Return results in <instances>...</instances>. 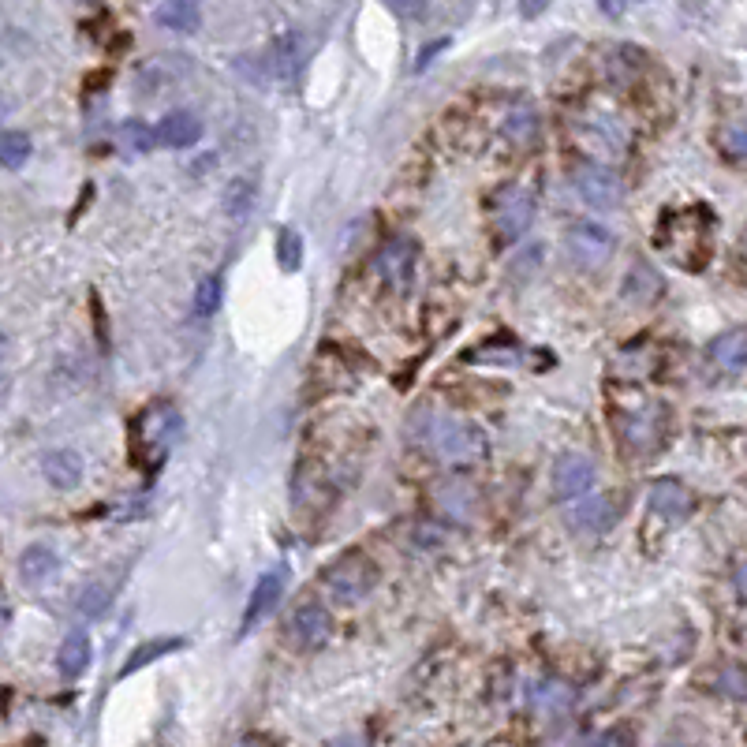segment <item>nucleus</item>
<instances>
[{
    "label": "nucleus",
    "instance_id": "19",
    "mask_svg": "<svg viewBox=\"0 0 747 747\" xmlns=\"http://www.w3.org/2000/svg\"><path fill=\"white\" fill-rule=\"evenodd\" d=\"M42 471L57 490H75L79 479H83V456L75 449H53V452H45Z\"/></svg>",
    "mask_w": 747,
    "mask_h": 747
},
{
    "label": "nucleus",
    "instance_id": "6",
    "mask_svg": "<svg viewBox=\"0 0 747 747\" xmlns=\"http://www.w3.org/2000/svg\"><path fill=\"white\" fill-rule=\"evenodd\" d=\"M564 251H568V258L579 269H602L613 258V251H617V236L609 228L594 225V221H579V225L568 228Z\"/></svg>",
    "mask_w": 747,
    "mask_h": 747
},
{
    "label": "nucleus",
    "instance_id": "23",
    "mask_svg": "<svg viewBox=\"0 0 747 747\" xmlns=\"http://www.w3.org/2000/svg\"><path fill=\"white\" fill-rule=\"evenodd\" d=\"M157 27L176 30V34H195L198 30V4L195 0H165L157 4Z\"/></svg>",
    "mask_w": 747,
    "mask_h": 747
},
{
    "label": "nucleus",
    "instance_id": "12",
    "mask_svg": "<svg viewBox=\"0 0 747 747\" xmlns=\"http://www.w3.org/2000/svg\"><path fill=\"white\" fill-rule=\"evenodd\" d=\"M284 583H288V568L284 564H277V568H269L266 576L254 583L251 598H247V613H243V624H240V635H247L258 621H266V613L277 602H281L284 594Z\"/></svg>",
    "mask_w": 747,
    "mask_h": 747
},
{
    "label": "nucleus",
    "instance_id": "22",
    "mask_svg": "<svg viewBox=\"0 0 747 747\" xmlns=\"http://www.w3.org/2000/svg\"><path fill=\"white\" fill-rule=\"evenodd\" d=\"M662 288H665L662 277H658L647 262H635L632 273H628V277H624V284H621V296L628 299V303L647 307V303H654V299L662 296Z\"/></svg>",
    "mask_w": 747,
    "mask_h": 747
},
{
    "label": "nucleus",
    "instance_id": "20",
    "mask_svg": "<svg viewBox=\"0 0 747 747\" xmlns=\"http://www.w3.org/2000/svg\"><path fill=\"white\" fill-rule=\"evenodd\" d=\"M299 57H303V45H299L296 34H281V38L262 53V60H266V75L288 83V79L299 71Z\"/></svg>",
    "mask_w": 747,
    "mask_h": 747
},
{
    "label": "nucleus",
    "instance_id": "5",
    "mask_svg": "<svg viewBox=\"0 0 747 747\" xmlns=\"http://www.w3.org/2000/svg\"><path fill=\"white\" fill-rule=\"evenodd\" d=\"M572 187L594 210H613L624 202V180L598 161H576L572 165Z\"/></svg>",
    "mask_w": 747,
    "mask_h": 747
},
{
    "label": "nucleus",
    "instance_id": "34",
    "mask_svg": "<svg viewBox=\"0 0 747 747\" xmlns=\"http://www.w3.org/2000/svg\"><path fill=\"white\" fill-rule=\"evenodd\" d=\"M538 706H561L568 703V695H564V688H557V684H538V691L531 695Z\"/></svg>",
    "mask_w": 747,
    "mask_h": 747
},
{
    "label": "nucleus",
    "instance_id": "3",
    "mask_svg": "<svg viewBox=\"0 0 747 747\" xmlns=\"http://www.w3.org/2000/svg\"><path fill=\"white\" fill-rule=\"evenodd\" d=\"M322 587L333 602L355 606L378 587V564L370 561L367 553H344L322 572Z\"/></svg>",
    "mask_w": 747,
    "mask_h": 747
},
{
    "label": "nucleus",
    "instance_id": "28",
    "mask_svg": "<svg viewBox=\"0 0 747 747\" xmlns=\"http://www.w3.org/2000/svg\"><path fill=\"white\" fill-rule=\"evenodd\" d=\"M254 198H258V184L254 180H232V187L225 191V213L228 217H247L254 206Z\"/></svg>",
    "mask_w": 747,
    "mask_h": 747
},
{
    "label": "nucleus",
    "instance_id": "10",
    "mask_svg": "<svg viewBox=\"0 0 747 747\" xmlns=\"http://www.w3.org/2000/svg\"><path fill=\"white\" fill-rule=\"evenodd\" d=\"M662 419H665V411L654 408V404H647V408H639V411H628L621 419V437L635 452H654L665 437Z\"/></svg>",
    "mask_w": 747,
    "mask_h": 747
},
{
    "label": "nucleus",
    "instance_id": "2",
    "mask_svg": "<svg viewBox=\"0 0 747 747\" xmlns=\"http://www.w3.org/2000/svg\"><path fill=\"white\" fill-rule=\"evenodd\" d=\"M180 430V411L172 408L169 400H154L150 408L139 411V419L131 426V449L146 471H157L165 452H169L172 437Z\"/></svg>",
    "mask_w": 747,
    "mask_h": 747
},
{
    "label": "nucleus",
    "instance_id": "33",
    "mask_svg": "<svg viewBox=\"0 0 747 747\" xmlns=\"http://www.w3.org/2000/svg\"><path fill=\"white\" fill-rule=\"evenodd\" d=\"M400 19H426L430 12V0H385Z\"/></svg>",
    "mask_w": 747,
    "mask_h": 747
},
{
    "label": "nucleus",
    "instance_id": "32",
    "mask_svg": "<svg viewBox=\"0 0 747 747\" xmlns=\"http://www.w3.org/2000/svg\"><path fill=\"white\" fill-rule=\"evenodd\" d=\"M124 135L131 139L135 154H150V150H154V142H157V131H150V127L142 124V120H127Z\"/></svg>",
    "mask_w": 747,
    "mask_h": 747
},
{
    "label": "nucleus",
    "instance_id": "37",
    "mask_svg": "<svg viewBox=\"0 0 747 747\" xmlns=\"http://www.w3.org/2000/svg\"><path fill=\"white\" fill-rule=\"evenodd\" d=\"M546 4H553V0H520V15L523 19H535V15L546 12Z\"/></svg>",
    "mask_w": 747,
    "mask_h": 747
},
{
    "label": "nucleus",
    "instance_id": "30",
    "mask_svg": "<svg viewBox=\"0 0 747 747\" xmlns=\"http://www.w3.org/2000/svg\"><path fill=\"white\" fill-rule=\"evenodd\" d=\"M30 135L27 131H4V139H0V154H4V169H19V165H27L30 157Z\"/></svg>",
    "mask_w": 747,
    "mask_h": 747
},
{
    "label": "nucleus",
    "instance_id": "15",
    "mask_svg": "<svg viewBox=\"0 0 747 747\" xmlns=\"http://www.w3.org/2000/svg\"><path fill=\"white\" fill-rule=\"evenodd\" d=\"M706 359H710V367L718 370V374H744L747 370V329H729V333H721L718 340H710V348H706Z\"/></svg>",
    "mask_w": 747,
    "mask_h": 747
},
{
    "label": "nucleus",
    "instance_id": "16",
    "mask_svg": "<svg viewBox=\"0 0 747 747\" xmlns=\"http://www.w3.org/2000/svg\"><path fill=\"white\" fill-rule=\"evenodd\" d=\"M198 139H202V120L195 113H187V109H176V113H169L157 124V142L169 146V150H187Z\"/></svg>",
    "mask_w": 747,
    "mask_h": 747
},
{
    "label": "nucleus",
    "instance_id": "1",
    "mask_svg": "<svg viewBox=\"0 0 747 747\" xmlns=\"http://www.w3.org/2000/svg\"><path fill=\"white\" fill-rule=\"evenodd\" d=\"M411 434L419 441V449L445 467H471L486 456V434L475 423L441 415L434 408H423L411 415Z\"/></svg>",
    "mask_w": 747,
    "mask_h": 747
},
{
    "label": "nucleus",
    "instance_id": "31",
    "mask_svg": "<svg viewBox=\"0 0 747 747\" xmlns=\"http://www.w3.org/2000/svg\"><path fill=\"white\" fill-rule=\"evenodd\" d=\"M535 131H538V116H535V109H527V105H520L516 113L508 116L505 135H508V139H512V142H516V146H523V142L531 139Z\"/></svg>",
    "mask_w": 747,
    "mask_h": 747
},
{
    "label": "nucleus",
    "instance_id": "36",
    "mask_svg": "<svg viewBox=\"0 0 747 747\" xmlns=\"http://www.w3.org/2000/svg\"><path fill=\"white\" fill-rule=\"evenodd\" d=\"M445 45H449V38H441V42H434V45H426V49H423V57L415 60V71H423V68H426V64H430V60H434V57H437V53H441V49H445Z\"/></svg>",
    "mask_w": 747,
    "mask_h": 747
},
{
    "label": "nucleus",
    "instance_id": "26",
    "mask_svg": "<svg viewBox=\"0 0 747 747\" xmlns=\"http://www.w3.org/2000/svg\"><path fill=\"white\" fill-rule=\"evenodd\" d=\"M221 303H225V277H221V273H210L195 292V314L198 318H210V314L221 311Z\"/></svg>",
    "mask_w": 747,
    "mask_h": 747
},
{
    "label": "nucleus",
    "instance_id": "18",
    "mask_svg": "<svg viewBox=\"0 0 747 747\" xmlns=\"http://www.w3.org/2000/svg\"><path fill=\"white\" fill-rule=\"evenodd\" d=\"M184 647H187V639H180V635H154V639H146V643H139V647L127 654V662L120 665L116 677L120 680L131 677V673H139V669H146V665H154L157 658L176 654V650H184Z\"/></svg>",
    "mask_w": 747,
    "mask_h": 747
},
{
    "label": "nucleus",
    "instance_id": "21",
    "mask_svg": "<svg viewBox=\"0 0 747 747\" xmlns=\"http://www.w3.org/2000/svg\"><path fill=\"white\" fill-rule=\"evenodd\" d=\"M113 598H116L113 579H109V576L90 579V583H83V591L75 594V613H79L83 621H98V617H105V613H109Z\"/></svg>",
    "mask_w": 747,
    "mask_h": 747
},
{
    "label": "nucleus",
    "instance_id": "9",
    "mask_svg": "<svg viewBox=\"0 0 747 747\" xmlns=\"http://www.w3.org/2000/svg\"><path fill=\"white\" fill-rule=\"evenodd\" d=\"M430 501H434L437 516H445L449 523H467L475 520V508H479V497H475V486L464 479H441L430 490Z\"/></svg>",
    "mask_w": 747,
    "mask_h": 747
},
{
    "label": "nucleus",
    "instance_id": "4",
    "mask_svg": "<svg viewBox=\"0 0 747 747\" xmlns=\"http://www.w3.org/2000/svg\"><path fill=\"white\" fill-rule=\"evenodd\" d=\"M490 221H494L497 240L516 243L531 228V221H535V195L516 184L501 187L494 198V210H490Z\"/></svg>",
    "mask_w": 747,
    "mask_h": 747
},
{
    "label": "nucleus",
    "instance_id": "24",
    "mask_svg": "<svg viewBox=\"0 0 747 747\" xmlns=\"http://www.w3.org/2000/svg\"><path fill=\"white\" fill-rule=\"evenodd\" d=\"M57 568L60 557L49 546H27V550L19 553V576H23V583H45Z\"/></svg>",
    "mask_w": 747,
    "mask_h": 747
},
{
    "label": "nucleus",
    "instance_id": "38",
    "mask_svg": "<svg viewBox=\"0 0 747 747\" xmlns=\"http://www.w3.org/2000/svg\"><path fill=\"white\" fill-rule=\"evenodd\" d=\"M736 594H740V598H747V561L736 568Z\"/></svg>",
    "mask_w": 747,
    "mask_h": 747
},
{
    "label": "nucleus",
    "instance_id": "25",
    "mask_svg": "<svg viewBox=\"0 0 747 747\" xmlns=\"http://www.w3.org/2000/svg\"><path fill=\"white\" fill-rule=\"evenodd\" d=\"M475 363H490V367H508V363H520V344L508 337V333H497V337L482 340L475 352L467 355Z\"/></svg>",
    "mask_w": 747,
    "mask_h": 747
},
{
    "label": "nucleus",
    "instance_id": "11",
    "mask_svg": "<svg viewBox=\"0 0 747 747\" xmlns=\"http://www.w3.org/2000/svg\"><path fill=\"white\" fill-rule=\"evenodd\" d=\"M617 508H621V501L613 494L587 497V501H579V505L568 512V527L579 531V535H602V531H609V527L617 523V516H621Z\"/></svg>",
    "mask_w": 747,
    "mask_h": 747
},
{
    "label": "nucleus",
    "instance_id": "40",
    "mask_svg": "<svg viewBox=\"0 0 747 747\" xmlns=\"http://www.w3.org/2000/svg\"><path fill=\"white\" fill-rule=\"evenodd\" d=\"M602 740H606V744H632L635 736L624 733V729H621V733H609V736H602Z\"/></svg>",
    "mask_w": 747,
    "mask_h": 747
},
{
    "label": "nucleus",
    "instance_id": "8",
    "mask_svg": "<svg viewBox=\"0 0 747 747\" xmlns=\"http://www.w3.org/2000/svg\"><path fill=\"white\" fill-rule=\"evenodd\" d=\"M284 639H288V647L303 650V654H314V650H322L325 643L333 639V617H329L322 606L307 602V606H299L296 613L288 617Z\"/></svg>",
    "mask_w": 747,
    "mask_h": 747
},
{
    "label": "nucleus",
    "instance_id": "14",
    "mask_svg": "<svg viewBox=\"0 0 747 747\" xmlns=\"http://www.w3.org/2000/svg\"><path fill=\"white\" fill-rule=\"evenodd\" d=\"M691 508H695V497H691V490L684 486V482L658 479L654 486H650V512H654V516H662L665 523L688 520Z\"/></svg>",
    "mask_w": 747,
    "mask_h": 747
},
{
    "label": "nucleus",
    "instance_id": "27",
    "mask_svg": "<svg viewBox=\"0 0 747 747\" xmlns=\"http://www.w3.org/2000/svg\"><path fill=\"white\" fill-rule=\"evenodd\" d=\"M277 266H281V273H299V266H303V236L296 228L277 232Z\"/></svg>",
    "mask_w": 747,
    "mask_h": 747
},
{
    "label": "nucleus",
    "instance_id": "35",
    "mask_svg": "<svg viewBox=\"0 0 747 747\" xmlns=\"http://www.w3.org/2000/svg\"><path fill=\"white\" fill-rule=\"evenodd\" d=\"M721 688L729 691V695H747V677L740 669H729V673L721 677Z\"/></svg>",
    "mask_w": 747,
    "mask_h": 747
},
{
    "label": "nucleus",
    "instance_id": "29",
    "mask_svg": "<svg viewBox=\"0 0 747 747\" xmlns=\"http://www.w3.org/2000/svg\"><path fill=\"white\" fill-rule=\"evenodd\" d=\"M718 146L725 150V157H733V161H747V120H729V124L721 127Z\"/></svg>",
    "mask_w": 747,
    "mask_h": 747
},
{
    "label": "nucleus",
    "instance_id": "17",
    "mask_svg": "<svg viewBox=\"0 0 747 747\" xmlns=\"http://www.w3.org/2000/svg\"><path fill=\"white\" fill-rule=\"evenodd\" d=\"M90 658H94V643H90V632H68L64 643H60V654H57V669L64 680H79L90 669Z\"/></svg>",
    "mask_w": 747,
    "mask_h": 747
},
{
    "label": "nucleus",
    "instance_id": "13",
    "mask_svg": "<svg viewBox=\"0 0 747 747\" xmlns=\"http://www.w3.org/2000/svg\"><path fill=\"white\" fill-rule=\"evenodd\" d=\"M591 486H594V464L583 452H564L561 460L553 464V494L561 497V501L587 494Z\"/></svg>",
    "mask_w": 747,
    "mask_h": 747
},
{
    "label": "nucleus",
    "instance_id": "39",
    "mask_svg": "<svg viewBox=\"0 0 747 747\" xmlns=\"http://www.w3.org/2000/svg\"><path fill=\"white\" fill-rule=\"evenodd\" d=\"M598 4H602V12H606V15H613V19H617V15L624 12V4H621V0H598Z\"/></svg>",
    "mask_w": 747,
    "mask_h": 747
},
{
    "label": "nucleus",
    "instance_id": "7",
    "mask_svg": "<svg viewBox=\"0 0 747 747\" xmlns=\"http://www.w3.org/2000/svg\"><path fill=\"white\" fill-rule=\"evenodd\" d=\"M415 266H419V243L415 240H389L374 254V273L385 288L393 292H404L411 281H415Z\"/></svg>",
    "mask_w": 747,
    "mask_h": 747
}]
</instances>
